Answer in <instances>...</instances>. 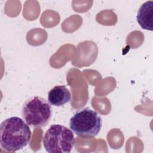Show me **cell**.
Returning <instances> with one entry per match:
<instances>
[{
  "instance_id": "cell-4",
  "label": "cell",
  "mask_w": 153,
  "mask_h": 153,
  "mask_svg": "<svg viewBox=\"0 0 153 153\" xmlns=\"http://www.w3.org/2000/svg\"><path fill=\"white\" fill-rule=\"evenodd\" d=\"M72 130L61 124H53L46 131L42 139L43 146L50 153H69L75 144Z\"/></svg>"
},
{
  "instance_id": "cell-5",
  "label": "cell",
  "mask_w": 153,
  "mask_h": 153,
  "mask_svg": "<svg viewBox=\"0 0 153 153\" xmlns=\"http://www.w3.org/2000/svg\"><path fill=\"white\" fill-rule=\"evenodd\" d=\"M71 100V91L65 85H55L48 93V101L54 106H62Z\"/></svg>"
},
{
  "instance_id": "cell-2",
  "label": "cell",
  "mask_w": 153,
  "mask_h": 153,
  "mask_svg": "<svg viewBox=\"0 0 153 153\" xmlns=\"http://www.w3.org/2000/svg\"><path fill=\"white\" fill-rule=\"evenodd\" d=\"M22 117L30 126L44 127L52 117V108L48 100L39 96H33L27 99L22 108Z\"/></svg>"
},
{
  "instance_id": "cell-6",
  "label": "cell",
  "mask_w": 153,
  "mask_h": 153,
  "mask_svg": "<svg viewBox=\"0 0 153 153\" xmlns=\"http://www.w3.org/2000/svg\"><path fill=\"white\" fill-rule=\"evenodd\" d=\"M137 22L140 26L145 30H153V1H148L139 8L136 16Z\"/></svg>"
},
{
  "instance_id": "cell-1",
  "label": "cell",
  "mask_w": 153,
  "mask_h": 153,
  "mask_svg": "<svg viewBox=\"0 0 153 153\" xmlns=\"http://www.w3.org/2000/svg\"><path fill=\"white\" fill-rule=\"evenodd\" d=\"M32 132L29 125L21 118L11 117L0 126V143L2 149L16 152L25 147L30 141Z\"/></svg>"
},
{
  "instance_id": "cell-3",
  "label": "cell",
  "mask_w": 153,
  "mask_h": 153,
  "mask_svg": "<svg viewBox=\"0 0 153 153\" xmlns=\"http://www.w3.org/2000/svg\"><path fill=\"white\" fill-rule=\"evenodd\" d=\"M71 130L82 137H92L99 134L102 126V120L94 110L86 107L77 111L70 118Z\"/></svg>"
}]
</instances>
